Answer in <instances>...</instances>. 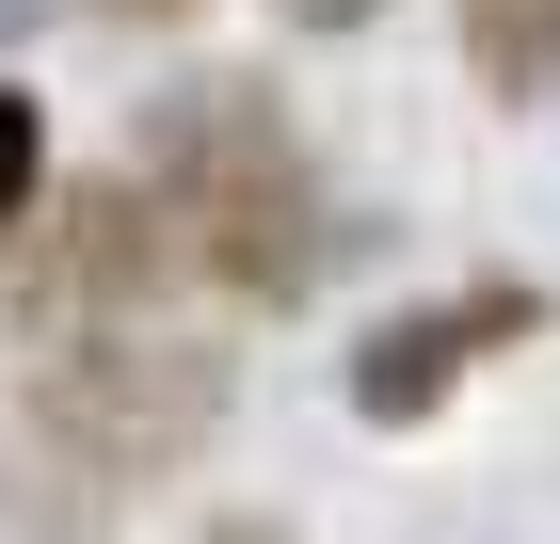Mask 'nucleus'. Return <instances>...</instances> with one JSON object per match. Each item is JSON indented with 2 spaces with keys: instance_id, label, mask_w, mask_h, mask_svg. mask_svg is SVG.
Instances as JSON below:
<instances>
[{
  "instance_id": "nucleus-1",
  "label": "nucleus",
  "mask_w": 560,
  "mask_h": 544,
  "mask_svg": "<svg viewBox=\"0 0 560 544\" xmlns=\"http://www.w3.org/2000/svg\"><path fill=\"white\" fill-rule=\"evenodd\" d=\"M209 432H224L209 336H144V321L33 336L16 384H0V529L16 544H113Z\"/></svg>"
},
{
  "instance_id": "nucleus-2",
  "label": "nucleus",
  "mask_w": 560,
  "mask_h": 544,
  "mask_svg": "<svg viewBox=\"0 0 560 544\" xmlns=\"http://www.w3.org/2000/svg\"><path fill=\"white\" fill-rule=\"evenodd\" d=\"M113 224H129L144 273H209V289H241V304L320 289V241H337V224H320V161L289 144V113H272L257 81L161 96V128H144Z\"/></svg>"
},
{
  "instance_id": "nucleus-3",
  "label": "nucleus",
  "mask_w": 560,
  "mask_h": 544,
  "mask_svg": "<svg viewBox=\"0 0 560 544\" xmlns=\"http://www.w3.org/2000/svg\"><path fill=\"white\" fill-rule=\"evenodd\" d=\"M545 321V304L528 289H465V304H417V321H385L369 336V352H352V417H385V432H417L432 401H448V384L480 369V352H497V336H528Z\"/></svg>"
},
{
  "instance_id": "nucleus-4",
  "label": "nucleus",
  "mask_w": 560,
  "mask_h": 544,
  "mask_svg": "<svg viewBox=\"0 0 560 544\" xmlns=\"http://www.w3.org/2000/svg\"><path fill=\"white\" fill-rule=\"evenodd\" d=\"M448 33L497 96H560V0H448Z\"/></svg>"
},
{
  "instance_id": "nucleus-5",
  "label": "nucleus",
  "mask_w": 560,
  "mask_h": 544,
  "mask_svg": "<svg viewBox=\"0 0 560 544\" xmlns=\"http://www.w3.org/2000/svg\"><path fill=\"white\" fill-rule=\"evenodd\" d=\"M33 193H48V113L16 81H0V256H16V224H33Z\"/></svg>"
},
{
  "instance_id": "nucleus-6",
  "label": "nucleus",
  "mask_w": 560,
  "mask_h": 544,
  "mask_svg": "<svg viewBox=\"0 0 560 544\" xmlns=\"http://www.w3.org/2000/svg\"><path fill=\"white\" fill-rule=\"evenodd\" d=\"M272 16H289V33H369L385 0H272Z\"/></svg>"
},
{
  "instance_id": "nucleus-7",
  "label": "nucleus",
  "mask_w": 560,
  "mask_h": 544,
  "mask_svg": "<svg viewBox=\"0 0 560 544\" xmlns=\"http://www.w3.org/2000/svg\"><path fill=\"white\" fill-rule=\"evenodd\" d=\"M113 16H161V0H113Z\"/></svg>"
},
{
  "instance_id": "nucleus-8",
  "label": "nucleus",
  "mask_w": 560,
  "mask_h": 544,
  "mask_svg": "<svg viewBox=\"0 0 560 544\" xmlns=\"http://www.w3.org/2000/svg\"><path fill=\"white\" fill-rule=\"evenodd\" d=\"M0 16H33V0H0Z\"/></svg>"
}]
</instances>
